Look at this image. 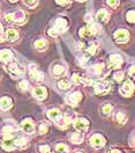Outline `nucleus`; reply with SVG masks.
I'll return each instance as SVG.
<instances>
[{"mask_svg": "<svg viewBox=\"0 0 135 153\" xmlns=\"http://www.w3.org/2000/svg\"><path fill=\"white\" fill-rule=\"evenodd\" d=\"M126 20H127L128 22H131V23H135V10H128V12L126 13Z\"/></svg>", "mask_w": 135, "mask_h": 153, "instance_id": "nucleus-37", "label": "nucleus"}, {"mask_svg": "<svg viewBox=\"0 0 135 153\" xmlns=\"http://www.w3.org/2000/svg\"><path fill=\"white\" fill-rule=\"evenodd\" d=\"M129 37H131V35H129V31L127 29L119 28L113 33V38H114V41L118 44H125V43H127L129 41Z\"/></svg>", "mask_w": 135, "mask_h": 153, "instance_id": "nucleus-12", "label": "nucleus"}, {"mask_svg": "<svg viewBox=\"0 0 135 153\" xmlns=\"http://www.w3.org/2000/svg\"><path fill=\"white\" fill-rule=\"evenodd\" d=\"M5 31H6V29H5V27H4L2 22L0 21V42L6 41V39H5Z\"/></svg>", "mask_w": 135, "mask_h": 153, "instance_id": "nucleus-42", "label": "nucleus"}, {"mask_svg": "<svg viewBox=\"0 0 135 153\" xmlns=\"http://www.w3.org/2000/svg\"><path fill=\"white\" fill-rule=\"evenodd\" d=\"M101 30H102V26L98 22L88 23L87 26L79 29V36H80V38H88L90 36L97 35L98 33H101Z\"/></svg>", "mask_w": 135, "mask_h": 153, "instance_id": "nucleus-3", "label": "nucleus"}, {"mask_svg": "<svg viewBox=\"0 0 135 153\" xmlns=\"http://www.w3.org/2000/svg\"><path fill=\"white\" fill-rule=\"evenodd\" d=\"M69 142L73 144H81L83 143V140H84V134L83 132H80V131H76V132H73V134H69Z\"/></svg>", "mask_w": 135, "mask_h": 153, "instance_id": "nucleus-29", "label": "nucleus"}, {"mask_svg": "<svg viewBox=\"0 0 135 153\" xmlns=\"http://www.w3.org/2000/svg\"><path fill=\"white\" fill-rule=\"evenodd\" d=\"M110 153H123V151H120V150H118V149H111Z\"/></svg>", "mask_w": 135, "mask_h": 153, "instance_id": "nucleus-46", "label": "nucleus"}, {"mask_svg": "<svg viewBox=\"0 0 135 153\" xmlns=\"http://www.w3.org/2000/svg\"><path fill=\"white\" fill-rule=\"evenodd\" d=\"M28 73H29L31 80H34L35 82L44 81V73L40 71V68L36 64H30L28 66Z\"/></svg>", "mask_w": 135, "mask_h": 153, "instance_id": "nucleus-9", "label": "nucleus"}, {"mask_svg": "<svg viewBox=\"0 0 135 153\" xmlns=\"http://www.w3.org/2000/svg\"><path fill=\"white\" fill-rule=\"evenodd\" d=\"M119 92L124 97H131L135 92V84L132 80H126L119 88Z\"/></svg>", "mask_w": 135, "mask_h": 153, "instance_id": "nucleus-15", "label": "nucleus"}, {"mask_svg": "<svg viewBox=\"0 0 135 153\" xmlns=\"http://www.w3.org/2000/svg\"><path fill=\"white\" fill-rule=\"evenodd\" d=\"M14 60V53L13 51L8 48H4L0 50V63L2 64H8Z\"/></svg>", "mask_w": 135, "mask_h": 153, "instance_id": "nucleus-20", "label": "nucleus"}, {"mask_svg": "<svg viewBox=\"0 0 135 153\" xmlns=\"http://www.w3.org/2000/svg\"><path fill=\"white\" fill-rule=\"evenodd\" d=\"M67 65L62 62H56L52 64V66L50 68V72L51 74L54 76V78H62L67 74Z\"/></svg>", "mask_w": 135, "mask_h": 153, "instance_id": "nucleus-6", "label": "nucleus"}, {"mask_svg": "<svg viewBox=\"0 0 135 153\" xmlns=\"http://www.w3.org/2000/svg\"><path fill=\"white\" fill-rule=\"evenodd\" d=\"M19 38H20V31L16 28L10 27V28L6 29V31H5V39H6L7 42L14 43V42H16Z\"/></svg>", "mask_w": 135, "mask_h": 153, "instance_id": "nucleus-23", "label": "nucleus"}, {"mask_svg": "<svg viewBox=\"0 0 135 153\" xmlns=\"http://www.w3.org/2000/svg\"><path fill=\"white\" fill-rule=\"evenodd\" d=\"M4 20L12 25H23L27 21V14L23 10H15L4 14Z\"/></svg>", "mask_w": 135, "mask_h": 153, "instance_id": "nucleus-2", "label": "nucleus"}, {"mask_svg": "<svg viewBox=\"0 0 135 153\" xmlns=\"http://www.w3.org/2000/svg\"><path fill=\"white\" fill-rule=\"evenodd\" d=\"M56 4L61 6V7H66V6H69L72 4V0H54Z\"/></svg>", "mask_w": 135, "mask_h": 153, "instance_id": "nucleus-41", "label": "nucleus"}, {"mask_svg": "<svg viewBox=\"0 0 135 153\" xmlns=\"http://www.w3.org/2000/svg\"><path fill=\"white\" fill-rule=\"evenodd\" d=\"M129 145H131L132 147H134V149H135V132L131 136V139H129Z\"/></svg>", "mask_w": 135, "mask_h": 153, "instance_id": "nucleus-45", "label": "nucleus"}, {"mask_svg": "<svg viewBox=\"0 0 135 153\" xmlns=\"http://www.w3.org/2000/svg\"><path fill=\"white\" fill-rule=\"evenodd\" d=\"M70 80H72V82H73L74 85H77V86L87 87V86H90V85L92 84V80H91V79L81 76V74H79V73H74V74H72Z\"/></svg>", "mask_w": 135, "mask_h": 153, "instance_id": "nucleus-17", "label": "nucleus"}, {"mask_svg": "<svg viewBox=\"0 0 135 153\" xmlns=\"http://www.w3.org/2000/svg\"><path fill=\"white\" fill-rule=\"evenodd\" d=\"M18 87H19L21 91H27L28 88H29V81L28 80H26V79H22L21 81L19 82V85H18Z\"/></svg>", "mask_w": 135, "mask_h": 153, "instance_id": "nucleus-39", "label": "nucleus"}, {"mask_svg": "<svg viewBox=\"0 0 135 153\" xmlns=\"http://www.w3.org/2000/svg\"><path fill=\"white\" fill-rule=\"evenodd\" d=\"M8 1H10V2H12V4H14V2H18L19 0H8Z\"/></svg>", "mask_w": 135, "mask_h": 153, "instance_id": "nucleus-47", "label": "nucleus"}, {"mask_svg": "<svg viewBox=\"0 0 135 153\" xmlns=\"http://www.w3.org/2000/svg\"><path fill=\"white\" fill-rule=\"evenodd\" d=\"M84 20H86V22H87V23H92V22H95L91 14H87V15L84 16Z\"/></svg>", "mask_w": 135, "mask_h": 153, "instance_id": "nucleus-44", "label": "nucleus"}, {"mask_svg": "<svg viewBox=\"0 0 135 153\" xmlns=\"http://www.w3.org/2000/svg\"><path fill=\"white\" fill-rule=\"evenodd\" d=\"M36 130L39 134H45L48 131V124L44 121H40L38 124L36 125Z\"/></svg>", "mask_w": 135, "mask_h": 153, "instance_id": "nucleus-33", "label": "nucleus"}, {"mask_svg": "<svg viewBox=\"0 0 135 153\" xmlns=\"http://www.w3.org/2000/svg\"><path fill=\"white\" fill-rule=\"evenodd\" d=\"M75 1H79V2H84V1H87V0H75Z\"/></svg>", "mask_w": 135, "mask_h": 153, "instance_id": "nucleus-49", "label": "nucleus"}, {"mask_svg": "<svg viewBox=\"0 0 135 153\" xmlns=\"http://www.w3.org/2000/svg\"><path fill=\"white\" fill-rule=\"evenodd\" d=\"M89 144L91 147H94L95 150H101L105 146L106 144V139L105 137L99 132H95L92 134L90 137H89Z\"/></svg>", "mask_w": 135, "mask_h": 153, "instance_id": "nucleus-7", "label": "nucleus"}, {"mask_svg": "<svg viewBox=\"0 0 135 153\" xmlns=\"http://www.w3.org/2000/svg\"><path fill=\"white\" fill-rule=\"evenodd\" d=\"M127 120H128V116L123 110H117L116 113L113 114V121L118 124H125L127 122Z\"/></svg>", "mask_w": 135, "mask_h": 153, "instance_id": "nucleus-28", "label": "nucleus"}, {"mask_svg": "<svg viewBox=\"0 0 135 153\" xmlns=\"http://www.w3.org/2000/svg\"><path fill=\"white\" fill-rule=\"evenodd\" d=\"M54 150L57 153H69V147L68 145L64 143H57L54 146Z\"/></svg>", "mask_w": 135, "mask_h": 153, "instance_id": "nucleus-34", "label": "nucleus"}, {"mask_svg": "<svg viewBox=\"0 0 135 153\" xmlns=\"http://www.w3.org/2000/svg\"><path fill=\"white\" fill-rule=\"evenodd\" d=\"M124 64V59L119 53H111L107 58V66L110 70H119Z\"/></svg>", "mask_w": 135, "mask_h": 153, "instance_id": "nucleus-11", "label": "nucleus"}, {"mask_svg": "<svg viewBox=\"0 0 135 153\" xmlns=\"http://www.w3.org/2000/svg\"><path fill=\"white\" fill-rule=\"evenodd\" d=\"M15 142H16V149H20V150H24L26 147H28V139L22 137V136H18L15 137Z\"/></svg>", "mask_w": 135, "mask_h": 153, "instance_id": "nucleus-32", "label": "nucleus"}, {"mask_svg": "<svg viewBox=\"0 0 135 153\" xmlns=\"http://www.w3.org/2000/svg\"><path fill=\"white\" fill-rule=\"evenodd\" d=\"M99 110H101V114L103 115V116H110V115L112 114V111H113V105H111V103H109V102H106V103H103V105H101V108H99Z\"/></svg>", "mask_w": 135, "mask_h": 153, "instance_id": "nucleus-31", "label": "nucleus"}, {"mask_svg": "<svg viewBox=\"0 0 135 153\" xmlns=\"http://www.w3.org/2000/svg\"><path fill=\"white\" fill-rule=\"evenodd\" d=\"M39 153H51V147L48 144H40L38 145Z\"/></svg>", "mask_w": 135, "mask_h": 153, "instance_id": "nucleus-38", "label": "nucleus"}, {"mask_svg": "<svg viewBox=\"0 0 135 153\" xmlns=\"http://www.w3.org/2000/svg\"><path fill=\"white\" fill-rule=\"evenodd\" d=\"M106 4H107V6H110L111 8L114 10L120 5V0H106Z\"/></svg>", "mask_w": 135, "mask_h": 153, "instance_id": "nucleus-40", "label": "nucleus"}, {"mask_svg": "<svg viewBox=\"0 0 135 153\" xmlns=\"http://www.w3.org/2000/svg\"><path fill=\"white\" fill-rule=\"evenodd\" d=\"M76 118V115L72 114V113H68L66 115H62L58 121L56 122V125L58 126L59 129H67L69 125L73 124L74 120Z\"/></svg>", "mask_w": 135, "mask_h": 153, "instance_id": "nucleus-10", "label": "nucleus"}, {"mask_svg": "<svg viewBox=\"0 0 135 153\" xmlns=\"http://www.w3.org/2000/svg\"><path fill=\"white\" fill-rule=\"evenodd\" d=\"M0 13H1V6H0Z\"/></svg>", "mask_w": 135, "mask_h": 153, "instance_id": "nucleus-50", "label": "nucleus"}, {"mask_svg": "<svg viewBox=\"0 0 135 153\" xmlns=\"http://www.w3.org/2000/svg\"><path fill=\"white\" fill-rule=\"evenodd\" d=\"M36 123L32 118H24L21 122V129L27 134H32L36 131Z\"/></svg>", "mask_w": 135, "mask_h": 153, "instance_id": "nucleus-18", "label": "nucleus"}, {"mask_svg": "<svg viewBox=\"0 0 135 153\" xmlns=\"http://www.w3.org/2000/svg\"><path fill=\"white\" fill-rule=\"evenodd\" d=\"M68 28H69V20H68L66 16L60 15V16H57V18L54 19L52 26L48 28V35L51 36V37L56 38V37H58L59 35L66 33Z\"/></svg>", "mask_w": 135, "mask_h": 153, "instance_id": "nucleus-1", "label": "nucleus"}, {"mask_svg": "<svg viewBox=\"0 0 135 153\" xmlns=\"http://www.w3.org/2000/svg\"><path fill=\"white\" fill-rule=\"evenodd\" d=\"M111 91V84L104 79H101L94 84V92L96 95H106Z\"/></svg>", "mask_w": 135, "mask_h": 153, "instance_id": "nucleus-8", "label": "nucleus"}, {"mask_svg": "<svg viewBox=\"0 0 135 153\" xmlns=\"http://www.w3.org/2000/svg\"><path fill=\"white\" fill-rule=\"evenodd\" d=\"M0 144L5 151H14L16 149V142L14 136H4Z\"/></svg>", "mask_w": 135, "mask_h": 153, "instance_id": "nucleus-16", "label": "nucleus"}, {"mask_svg": "<svg viewBox=\"0 0 135 153\" xmlns=\"http://www.w3.org/2000/svg\"><path fill=\"white\" fill-rule=\"evenodd\" d=\"M83 99V94L80 92V91H74V92H70L69 94L66 95L65 97V101L66 103L72 107H76Z\"/></svg>", "mask_w": 135, "mask_h": 153, "instance_id": "nucleus-13", "label": "nucleus"}, {"mask_svg": "<svg viewBox=\"0 0 135 153\" xmlns=\"http://www.w3.org/2000/svg\"><path fill=\"white\" fill-rule=\"evenodd\" d=\"M124 78H125V73L123 71H117L116 73L113 74V80L116 82H121L124 80Z\"/></svg>", "mask_w": 135, "mask_h": 153, "instance_id": "nucleus-36", "label": "nucleus"}, {"mask_svg": "<svg viewBox=\"0 0 135 153\" xmlns=\"http://www.w3.org/2000/svg\"><path fill=\"white\" fill-rule=\"evenodd\" d=\"M73 153H83L82 151H80V150H76V151H74Z\"/></svg>", "mask_w": 135, "mask_h": 153, "instance_id": "nucleus-48", "label": "nucleus"}, {"mask_svg": "<svg viewBox=\"0 0 135 153\" xmlns=\"http://www.w3.org/2000/svg\"><path fill=\"white\" fill-rule=\"evenodd\" d=\"M57 86H58V88L60 89V91H68V89L72 88L73 82H72V80H69V79L62 78V79H60V80L58 81Z\"/></svg>", "mask_w": 135, "mask_h": 153, "instance_id": "nucleus-30", "label": "nucleus"}, {"mask_svg": "<svg viewBox=\"0 0 135 153\" xmlns=\"http://www.w3.org/2000/svg\"><path fill=\"white\" fill-rule=\"evenodd\" d=\"M127 72H128V76H131L132 79H135V64H133V65H131V66L128 67Z\"/></svg>", "mask_w": 135, "mask_h": 153, "instance_id": "nucleus-43", "label": "nucleus"}, {"mask_svg": "<svg viewBox=\"0 0 135 153\" xmlns=\"http://www.w3.org/2000/svg\"><path fill=\"white\" fill-rule=\"evenodd\" d=\"M15 132H18V126L13 122H7L1 129V134L4 136H13Z\"/></svg>", "mask_w": 135, "mask_h": 153, "instance_id": "nucleus-24", "label": "nucleus"}, {"mask_svg": "<svg viewBox=\"0 0 135 153\" xmlns=\"http://www.w3.org/2000/svg\"><path fill=\"white\" fill-rule=\"evenodd\" d=\"M73 126L76 131L80 132H87L89 130V126H90V122L88 121V118L86 117H76L73 122Z\"/></svg>", "mask_w": 135, "mask_h": 153, "instance_id": "nucleus-14", "label": "nucleus"}, {"mask_svg": "<svg viewBox=\"0 0 135 153\" xmlns=\"http://www.w3.org/2000/svg\"><path fill=\"white\" fill-rule=\"evenodd\" d=\"M98 48H99V43L96 42V41H92V42H90L88 44L87 47L83 48V55L87 56L88 58L92 57V56H95L97 53Z\"/></svg>", "mask_w": 135, "mask_h": 153, "instance_id": "nucleus-22", "label": "nucleus"}, {"mask_svg": "<svg viewBox=\"0 0 135 153\" xmlns=\"http://www.w3.org/2000/svg\"><path fill=\"white\" fill-rule=\"evenodd\" d=\"M22 1L29 8H36L39 4V0H22Z\"/></svg>", "mask_w": 135, "mask_h": 153, "instance_id": "nucleus-35", "label": "nucleus"}, {"mask_svg": "<svg viewBox=\"0 0 135 153\" xmlns=\"http://www.w3.org/2000/svg\"><path fill=\"white\" fill-rule=\"evenodd\" d=\"M46 115H48V120H51L52 122H57L59 118L62 116V113L61 110L58 109V108H50L48 111H46Z\"/></svg>", "mask_w": 135, "mask_h": 153, "instance_id": "nucleus-26", "label": "nucleus"}, {"mask_svg": "<svg viewBox=\"0 0 135 153\" xmlns=\"http://www.w3.org/2000/svg\"><path fill=\"white\" fill-rule=\"evenodd\" d=\"M6 71L10 73L12 76H23L26 74V68L20 64L19 62H16L15 59L13 62H10L8 64H6Z\"/></svg>", "mask_w": 135, "mask_h": 153, "instance_id": "nucleus-5", "label": "nucleus"}, {"mask_svg": "<svg viewBox=\"0 0 135 153\" xmlns=\"http://www.w3.org/2000/svg\"><path fill=\"white\" fill-rule=\"evenodd\" d=\"M13 107V100L10 96H2L0 97V109L2 111H8Z\"/></svg>", "mask_w": 135, "mask_h": 153, "instance_id": "nucleus-27", "label": "nucleus"}, {"mask_svg": "<svg viewBox=\"0 0 135 153\" xmlns=\"http://www.w3.org/2000/svg\"><path fill=\"white\" fill-rule=\"evenodd\" d=\"M48 47V41L46 38L40 37L37 38L34 41V48L36 49L37 51H45Z\"/></svg>", "mask_w": 135, "mask_h": 153, "instance_id": "nucleus-25", "label": "nucleus"}, {"mask_svg": "<svg viewBox=\"0 0 135 153\" xmlns=\"http://www.w3.org/2000/svg\"><path fill=\"white\" fill-rule=\"evenodd\" d=\"M109 72H110L109 66L105 65L104 63H101V62L95 63L92 66L90 67V73L97 76V78H99V79H104L109 74Z\"/></svg>", "mask_w": 135, "mask_h": 153, "instance_id": "nucleus-4", "label": "nucleus"}, {"mask_svg": "<svg viewBox=\"0 0 135 153\" xmlns=\"http://www.w3.org/2000/svg\"><path fill=\"white\" fill-rule=\"evenodd\" d=\"M110 18H111V13L107 10H105V8L98 10L96 12V14H95V19H96V21L99 25H104L106 22H109Z\"/></svg>", "mask_w": 135, "mask_h": 153, "instance_id": "nucleus-19", "label": "nucleus"}, {"mask_svg": "<svg viewBox=\"0 0 135 153\" xmlns=\"http://www.w3.org/2000/svg\"><path fill=\"white\" fill-rule=\"evenodd\" d=\"M32 96L38 100V101H43L48 97V89L44 86H35L32 88Z\"/></svg>", "mask_w": 135, "mask_h": 153, "instance_id": "nucleus-21", "label": "nucleus"}]
</instances>
